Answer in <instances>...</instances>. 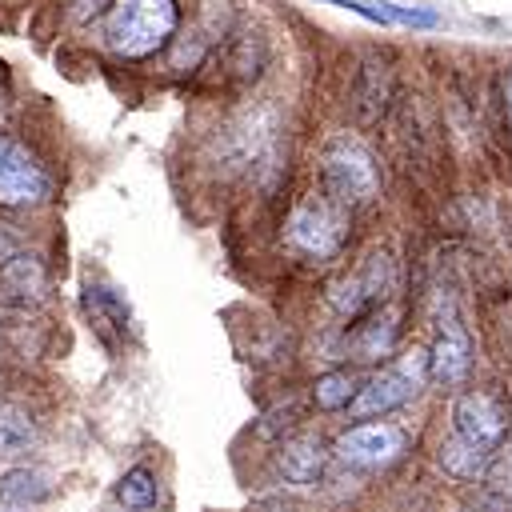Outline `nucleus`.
Masks as SVG:
<instances>
[{
  "instance_id": "obj_12",
  "label": "nucleus",
  "mask_w": 512,
  "mask_h": 512,
  "mask_svg": "<svg viewBox=\"0 0 512 512\" xmlns=\"http://www.w3.org/2000/svg\"><path fill=\"white\" fill-rule=\"evenodd\" d=\"M320 4H336L348 8L372 24H400V28H436L440 16L432 8H416V4H396V0H320Z\"/></svg>"
},
{
  "instance_id": "obj_7",
  "label": "nucleus",
  "mask_w": 512,
  "mask_h": 512,
  "mask_svg": "<svg viewBox=\"0 0 512 512\" xmlns=\"http://www.w3.org/2000/svg\"><path fill=\"white\" fill-rule=\"evenodd\" d=\"M48 196V172L40 160L0 132V208H24Z\"/></svg>"
},
{
  "instance_id": "obj_14",
  "label": "nucleus",
  "mask_w": 512,
  "mask_h": 512,
  "mask_svg": "<svg viewBox=\"0 0 512 512\" xmlns=\"http://www.w3.org/2000/svg\"><path fill=\"white\" fill-rule=\"evenodd\" d=\"M324 464H328V452H324V444H320L316 436H296V440H288V444L280 448V472H284V480H292V484H312V480H320Z\"/></svg>"
},
{
  "instance_id": "obj_23",
  "label": "nucleus",
  "mask_w": 512,
  "mask_h": 512,
  "mask_svg": "<svg viewBox=\"0 0 512 512\" xmlns=\"http://www.w3.org/2000/svg\"><path fill=\"white\" fill-rule=\"evenodd\" d=\"M500 88H504V116H508V128H512V68H504Z\"/></svg>"
},
{
  "instance_id": "obj_17",
  "label": "nucleus",
  "mask_w": 512,
  "mask_h": 512,
  "mask_svg": "<svg viewBox=\"0 0 512 512\" xmlns=\"http://www.w3.org/2000/svg\"><path fill=\"white\" fill-rule=\"evenodd\" d=\"M36 444V424L24 408L16 404H0V456H16L28 452Z\"/></svg>"
},
{
  "instance_id": "obj_5",
  "label": "nucleus",
  "mask_w": 512,
  "mask_h": 512,
  "mask_svg": "<svg viewBox=\"0 0 512 512\" xmlns=\"http://www.w3.org/2000/svg\"><path fill=\"white\" fill-rule=\"evenodd\" d=\"M276 112L272 108H252L244 116H236L224 132H220V156L228 168H240V172H260V168H272L276 160Z\"/></svg>"
},
{
  "instance_id": "obj_4",
  "label": "nucleus",
  "mask_w": 512,
  "mask_h": 512,
  "mask_svg": "<svg viewBox=\"0 0 512 512\" xmlns=\"http://www.w3.org/2000/svg\"><path fill=\"white\" fill-rule=\"evenodd\" d=\"M452 428H456V440L472 444L484 456H496L512 432V404L496 388H468L452 404Z\"/></svg>"
},
{
  "instance_id": "obj_9",
  "label": "nucleus",
  "mask_w": 512,
  "mask_h": 512,
  "mask_svg": "<svg viewBox=\"0 0 512 512\" xmlns=\"http://www.w3.org/2000/svg\"><path fill=\"white\" fill-rule=\"evenodd\" d=\"M416 368H428V360H420ZM416 368L404 364V368H384V372L368 376V380L352 392V400H348V416L368 420V416H380V412L400 408V404L416 392Z\"/></svg>"
},
{
  "instance_id": "obj_8",
  "label": "nucleus",
  "mask_w": 512,
  "mask_h": 512,
  "mask_svg": "<svg viewBox=\"0 0 512 512\" xmlns=\"http://www.w3.org/2000/svg\"><path fill=\"white\" fill-rule=\"evenodd\" d=\"M424 360H428V376L440 384H460L468 376L472 340H468V328H464L460 312L452 308V300H448V312L436 320V340H432Z\"/></svg>"
},
{
  "instance_id": "obj_19",
  "label": "nucleus",
  "mask_w": 512,
  "mask_h": 512,
  "mask_svg": "<svg viewBox=\"0 0 512 512\" xmlns=\"http://www.w3.org/2000/svg\"><path fill=\"white\" fill-rule=\"evenodd\" d=\"M156 476H152V468H128L124 476H120V484H116V500L124 504V508H132V512H144V508H152L156 504Z\"/></svg>"
},
{
  "instance_id": "obj_10",
  "label": "nucleus",
  "mask_w": 512,
  "mask_h": 512,
  "mask_svg": "<svg viewBox=\"0 0 512 512\" xmlns=\"http://www.w3.org/2000/svg\"><path fill=\"white\" fill-rule=\"evenodd\" d=\"M332 452L352 468H384L404 452V436L388 424H356L336 436Z\"/></svg>"
},
{
  "instance_id": "obj_22",
  "label": "nucleus",
  "mask_w": 512,
  "mask_h": 512,
  "mask_svg": "<svg viewBox=\"0 0 512 512\" xmlns=\"http://www.w3.org/2000/svg\"><path fill=\"white\" fill-rule=\"evenodd\" d=\"M460 512H508V504H504L500 496H480V500H472V504H464Z\"/></svg>"
},
{
  "instance_id": "obj_16",
  "label": "nucleus",
  "mask_w": 512,
  "mask_h": 512,
  "mask_svg": "<svg viewBox=\"0 0 512 512\" xmlns=\"http://www.w3.org/2000/svg\"><path fill=\"white\" fill-rule=\"evenodd\" d=\"M84 308L92 312V320H96L100 328H116L120 336L128 332V304L120 300L116 288H108V284H88V292H84Z\"/></svg>"
},
{
  "instance_id": "obj_13",
  "label": "nucleus",
  "mask_w": 512,
  "mask_h": 512,
  "mask_svg": "<svg viewBox=\"0 0 512 512\" xmlns=\"http://www.w3.org/2000/svg\"><path fill=\"white\" fill-rule=\"evenodd\" d=\"M52 492H56V484L44 468L20 464V468L0 472V504L4 508H36V504L52 500Z\"/></svg>"
},
{
  "instance_id": "obj_20",
  "label": "nucleus",
  "mask_w": 512,
  "mask_h": 512,
  "mask_svg": "<svg viewBox=\"0 0 512 512\" xmlns=\"http://www.w3.org/2000/svg\"><path fill=\"white\" fill-rule=\"evenodd\" d=\"M352 392H356V380H352L348 372H328V376H320V380H316L312 400H316V408L336 412V408H348Z\"/></svg>"
},
{
  "instance_id": "obj_15",
  "label": "nucleus",
  "mask_w": 512,
  "mask_h": 512,
  "mask_svg": "<svg viewBox=\"0 0 512 512\" xmlns=\"http://www.w3.org/2000/svg\"><path fill=\"white\" fill-rule=\"evenodd\" d=\"M392 340H396V316L392 312H372L364 316V324L352 328L348 336V348L356 360H380L392 352Z\"/></svg>"
},
{
  "instance_id": "obj_24",
  "label": "nucleus",
  "mask_w": 512,
  "mask_h": 512,
  "mask_svg": "<svg viewBox=\"0 0 512 512\" xmlns=\"http://www.w3.org/2000/svg\"><path fill=\"white\" fill-rule=\"evenodd\" d=\"M0 392H4V372H0Z\"/></svg>"
},
{
  "instance_id": "obj_11",
  "label": "nucleus",
  "mask_w": 512,
  "mask_h": 512,
  "mask_svg": "<svg viewBox=\"0 0 512 512\" xmlns=\"http://www.w3.org/2000/svg\"><path fill=\"white\" fill-rule=\"evenodd\" d=\"M48 292V276H44V264L32 256V252H12L4 264H0V304L4 308H36Z\"/></svg>"
},
{
  "instance_id": "obj_6",
  "label": "nucleus",
  "mask_w": 512,
  "mask_h": 512,
  "mask_svg": "<svg viewBox=\"0 0 512 512\" xmlns=\"http://www.w3.org/2000/svg\"><path fill=\"white\" fill-rule=\"evenodd\" d=\"M388 288H392V260H388V252H368V256L332 288V304H336L344 316L360 320V316L380 312Z\"/></svg>"
},
{
  "instance_id": "obj_3",
  "label": "nucleus",
  "mask_w": 512,
  "mask_h": 512,
  "mask_svg": "<svg viewBox=\"0 0 512 512\" xmlns=\"http://www.w3.org/2000/svg\"><path fill=\"white\" fill-rule=\"evenodd\" d=\"M284 240L300 256L332 260L344 248V240H348V208H340L324 192L320 196H308V200H300L292 208V216L284 224Z\"/></svg>"
},
{
  "instance_id": "obj_1",
  "label": "nucleus",
  "mask_w": 512,
  "mask_h": 512,
  "mask_svg": "<svg viewBox=\"0 0 512 512\" xmlns=\"http://www.w3.org/2000/svg\"><path fill=\"white\" fill-rule=\"evenodd\" d=\"M176 24V0H112L104 12V44L124 60H144L172 40Z\"/></svg>"
},
{
  "instance_id": "obj_2",
  "label": "nucleus",
  "mask_w": 512,
  "mask_h": 512,
  "mask_svg": "<svg viewBox=\"0 0 512 512\" xmlns=\"http://www.w3.org/2000/svg\"><path fill=\"white\" fill-rule=\"evenodd\" d=\"M320 176H324V196L336 200L340 208H360L380 192V168L376 156L368 152L364 140L336 132L324 152H320Z\"/></svg>"
},
{
  "instance_id": "obj_21",
  "label": "nucleus",
  "mask_w": 512,
  "mask_h": 512,
  "mask_svg": "<svg viewBox=\"0 0 512 512\" xmlns=\"http://www.w3.org/2000/svg\"><path fill=\"white\" fill-rule=\"evenodd\" d=\"M112 8V0H68V16L72 20H92V16H100V12H108Z\"/></svg>"
},
{
  "instance_id": "obj_18",
  "label": "nucleus",
  "mask_w": 512,
  "mask_h": 512,
  "mask_svg": "<svg viewBox=\"0 0 512 512\" xmlns=\"http://www.w3.org/2000/svg\"><path fill=\"white\" fill-rule=\"evenodd\" d=\"M436 460L444 464V472H452V476H460V480H476V476H484L488 464H492V456L476 452L472 444H464V440H456V436L440 444Z\"/></svg>"
}]
</instances>
